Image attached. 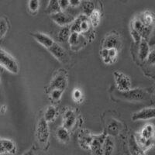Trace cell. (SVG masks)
Masks as SVG:
<instances>
[{
	"mask_svg": "<svg viewBox=\"0 0 155 155\" xmlns=\"http://www.w3.org/2000/svg\"><path fill=\"white\" fill-rule=\"evenodd\" d=\"M49 92L50 94V97H51V99H52L53 101H59L61 99L62 96V94L64 93V91H61V90H58V89H54V90H51Z\"/></svg>",
	"mask_w": 155,
	"mask_h": 155,
	"instance_id": "obj_30",
	"label": "cell"
},
{
	"mask_svg": "<svg viewBox=\"0 0 155 155\" xmlns=\"http://www.w3.org/2000/svg\"><path fill=\"white\" fill-rule=\"evenodd\" d=\"M68 86V74L65 70H59L58 72L55 74L51 83H50L48 89V92L51 90H61L64 91L66 89Z\"/></svg>",
	"mask_w": 155,
	"mask_h": 155,
	"instance_id": "obj_2",
	"label": "cell"
},
{
	"mask_svg": "<svg viewBox=\"0 0 155 155\" xmlns=\"http://www.w3.org/2000/svg\"><path fill=\"white\" fill-rule=\"evenodd\" d=\"M57 116V109L54 106H48V109L44 113V119L46 122L53 121Z\"/></svg>",
	"mask_w": 155,
	"mask_h": 155,
	"instance_id": "obj_23",
	"label": "cell"
},
{
	"mask_svg": "<svg viewBox=\"0 0 155 155\" xmlns=\"http://www.w3.org/2000/svg\"><path fill=\"white\" fill-rule=\"evenodd\" d=\"M5 153V150L3 147V145L2 143V141H1V138H0V155L1 154H4Z\"/></svg>",
	"mask_w": 155,
	"mask_h": 155,
	"instance_id": "obj_37",
	"label": "cell"
},
{
	"mask_svg": "<svg viewBox=\"0 0 155 155\" xmlns=\"http://www.w3.org/2000/svg\"><path fill=\"white\" fill-rule=\"evenodd\" d=\"M36 137L39 143L44 147H47L49 140L50 131L48 122L45 121L44 117L39 120L36 129Z\"/></svg>",
	"mask_w": 155,
	"mask_h": 155,
	"instance_id": "obj_1",
	"label": "cell"
},
{
	"mask_svg": "<svg viewBox=\"0 0 155 155\" xmlns=\"http://www.w3.org/2000/svg\"><path fill=\"white\" fill-rule=\"evenodd\" d=\"M153 133H154L153 126L151 124H147V125H145L143 128L141 130L139 135L143 139L152 140V137H153Z\"/></svg>",
	"mask_w": 155,
	"mask_h": 155,
	"instance_id": "obj_18",
	"label": "cell"
},
{
	"mask_svg": "<svg viewBox=\"0 0 155 155\" xmlns=\"http://www.w3.org/2000/svg\"><path fill=\"white\" fill-rule=\"evenodd\" d=\"M147 62L150 64H153V65H154V61H155V54H154V51H150V54H149V55H148L147 58Z\"/></svg>",
	"mask_w": 155,
	"mask_h": 155,
	"instance_id": "obj_35",
	"label": "cell"
},
{
	"mask_svg": "<svg viewBox=\"0 0 155 155\" xmlns=\"http://www.w3.org/2000/svg\"><path fill=\"white\" fill-rule=\"evenodd\" d=\"M72 97H73V99H74L75 102H81L83 99L82 92H81V91L79 89V88H74V91H73Z\"/></svg>",
	"mask_w": 155,
	"mask_h": 155,
	"instance_id": "obj_32",
	"label": "cell"
},
{
	"mask_svg": "<svg viewBox=\"0 0 155 155\" xmlns=\"http://www.w3.org/2000/svg\"><path fill=\"white\" fill-rule=\"evenodd\" d=\"M155 110L153 108H145L142 110L134 113L132 115L133 121H137V120H147L150 119L154 118Z\"/></svg>",
	"mask_w": 155,
	"mask_h": 155,
	"instance_id": "obj_10",
	"label": "cell"
},
{
	"mask_svg": "<svg viewBox=\"0 0 155 155\" xmlns=\"http://www.w3.org/2000/svg\"><path fill=\"white\" fill-rule=\"evenodd\" d=\"M119 44H120V38H119L118 34L112 33V34H108L105 38L102 48H106V49L116 48L117 49Z\"/></svg>",
	"mask_w": 155,
	"mask_h": 155,
	"instance_id": "obj_12",
	"label": "cell"
},
{
	"mask_svg": "<svg viewBox=\"0 0 155 155\" xmlns=\"http://www.w3.org/2000/svg\"><path fill=\"white\" fill-rule=\"evenodd\" d=\"M81 1L80 0H70L69 1V5L71 6H73V7H76V6H78V5L81 4Z\"/></svg>",
	"mask_w": 155,
	"mask_h": 155,
	"instance_id": "obj_36",
	"label": "cell"
},
{
	"mask_svg": "<svg viewBox=\"0 0 155 155\" xmlns=\"http://www.w3.org/2000/svg\"><path fill=\"white\" fill-rule=\"evenodd\" d=\"M151 28L152 27H147L144 26L138 18L133 20L132 22V30L137 32L143 40H146V38L150 36L152 30Z\"/></svg>",
	"mask_w": 155,
	"mask_h": 155,
	"instance_id": "obj_7",
	"label": "cell"
},
{
	"mask_svg": "<svg viewBox=\"0 0 155 155\" xmlns=\"http://www.w3.org/2000/svg\"><path fill=\"white\" fill-rule=\"evenodd\" d=\"M85 16L84 15H80L77 19H74L73 23H71V26L70 27L71 32V33H78V34H81V23L82 19H84Z\"/></svg>",
	"mask_w": 155,
	"mask_h": 155,
	"instance_id": "obj_26",
	"label": "cell"
},
{
	"mask_svg": "<svg viewBox=\"0 0 155 155\" xmlns=\"http://www.w3.org/2000/svg\"><path fill=\"white\" fill-rule=\"evenodd\" d=\"M130 34H131V36H132L133 39L134 40V41H135L136 43H137V44H140V42L141 40H142L140 35L138 34L137 32H136L135 30H132V29H131L130 30Z\"/></svg>",
	"mask_w": 155,
	"mask_h": 155,
	"instance_id": "obj_33",
	"label": "cell"
},
{
	"mask_svg": "<svg viewBox=\"0 0 155 155\" xmlns=\"http://www.w3.org/2000/svg\"><path fill=\"white\" fill-rule=\"evenodd\" d=\"M58 4H59V6H60L61 11L65 10V9H67L69 5V1L68 0H59Z\"/></svg>",
	"mask_w": 155,
	"mask_h": 155,
	"instance_id": "obj_34",
	"label": "cell"
},
{
	"mask_svg": "<svg viewBox=\"0 0 155 155\" xmlns=\"http://www.w3.org/2000/svg\"><path fill=\"white\" fill-rule=\"evenodd\" d=\"M122 98L131 101H141L147 98V93L142 89L129 90L126 92H120Z\"/></svg>",
	"mask_w": 155,
	"mask_h": 155,
	"instance_id": "obj_8",
	"label": "cell"
},
{
	"mask_svg": "<svg viewBox=\"0 0 155 155\" xmlns=\"http://www.w3.org/2000/svg\"><path fill=\"white\" fill-rule=\"evenodd\" d=\"M0 65L13 74H17L19 71V65L16 59L1 48H0Z\"/></svg>",
	"mask_w": 155,
	"mask_h": 155,
	"instance_id": "obj_3",
	"label": "cell"
},
{
	"mask_svg": "<svg viewBox=\"0 0 155 155\" xmlns=\"http://www.w3.org/2000/svg\"><path fill=\"white\" fill-rule=\"evenodd\" d=\"M3 71H4V68L2 67V66L0 65V74H2V73L3 72Z\"/></svg>",
	"mask_w": 155,
	"mask_h": 155,
	"instance_id": "obj_39",
	"label": "cell"
},
{
	"mask_svg": "<svg viewBox=\"0 0 155 155\" xmlns=\"http://www.w3.org/2000/svg\"><path fill=\"white\" fill-rule=\"evenodd\" d=\"M51 18L55 23L62 27L68 26L70 23H72L74 20V18L71 15L65 13L63 11L55 13V14L51 15Z\"/></svg>",
	"mask_w": 155,
	"mask_h": 155,
	"instance_id": "obj_5",
	"label": "cell"
},
{
	"mask_svg": "<svg viewBox=\"0 0 155 155\" xmlns=\"http://www.w3.org/2000/svg\"><path fill=\"white\" fill-rule=\"evenodd\" d=\"M130 150L132 155H144L143 150L138 146L134 137L131 138L130 141Z\"/></svg>",
	"mask_w": 155,
	"mask_h": 155,
	"instance_id": "obj_27",
	"label": "cell"
},
{
	"mask_svg": "<svg viewBox=\"0 0 155 155\" xmlns=\"http://www.w3.org/2000/svg\"><path fill=\"white\" fill-rule=\"evenodd\" d=\"M88 19H89L91 26H92V27H96L99 24V23H100L101 14L100 12H99V11L97 10V9H95L92 14L89 16Z\"/></svg>",
	"mask_w": 155,
	"mask_h": 155,
	"instance_id": "obj_28",
	"label": "cell"
},
{
	"mask_svg": "<svg viewBox=\"0 0 155 155\" xmlns=\"http://www.w3.org/2000/svg\"><path fill=\"white\" fill-rule=\"evenodd\" d=\"M9 29L8 19L4 16L0 17V40L4 38Z\"/></svg>",
	"mask_w": 155,
	"mask_h": 155,
	"instance_id": "obj_25",
	"label": "cell"
},
{
	"mask_svg": "<svg viewBox=\"0 0 155 155\" xmlns=\"http://www.w3.org/2000/svg\"><path fill=\"white\" fill-rule=\"evenodd\" d=\"M113 75H114L116 87L120 92H126L130 90L131 81L128 76L124 74V73L120 72L118 71H115L113 73Z\"/></svg>",
	"mask_w": 155,
	"mask_h": 155,
	"instance_id": "obj_4",
	"label": "cell"
},
{
	"mask_svg": "<svg viewBox=\"0 0 155 155\" xmlns=\"http://www.w3.org/2000/svg\"><path fill=\"white\" fill-rule=\"evenodd\" d=\"M95 9V4L92 1H85L82 3L83 15L87 17H89Z\"/></svg>",
	"mask_w": 155,
	"mask_h": 155,
	"instance_id": "obj_24",
	"label": "cell"
},
{
	"mask_svg": "<svg viewBox=\"0 0 155 155\" xmlns=\"http://www.w3.org/2000/svg\"><path fill=\"white\" fill-rule=\"evenodd\" d=\"M150 47L148 45L146 40H141L139 44V59L140 61L147 60L148 55L150 54Z\"/></svg>",
	"mask_w": 155,
	"mask_h": 155,
	"instance_id": "obj_16",
	"label": "cell"
},
{
	"mask_svg": "<svg viewBox=\"0 0 155 155\" xmlns=\"http://www.w3.org/2000/svg\"><path fill=\"white\" fill-rule=\"evenodd\" d=\"M48 50L51 53V54L54 56L58 61H60L62 63H67L68 61L69 60L68 55L66 51L58 43L54 42V44Z\"/></svg>",
	"mask_w": 155,
	"mask_h": 155,
	"instance_id": "obj_6",
	"label": "cell"
},
{
	"mask_svg": "<svg viewBox=\"0 0 155 155\" xmlns=\"http://www.w3.org/2000/svg\"><path fill=\"white\" fill-rule=\"evenodd\" d=\"M39 6H40V2L38 0H30L28 2L29 10L34 14H35L36 12H37Z\"/></svg>",
	"mask_w": 155,
	"mask_h": 155,
	"instance_id": "obj_31",
	"label": "cell"
},
{
	"mask_svg": "<svg viewBox=\"0 0 155 155\" xmlns=\"http://www.w3.org/2000/svg\"><path fill=\"white\" fill-rule=\"evenodd\" d=\"M32 36L39 44H41L44 48H48V49H49L54 44L53 39L48 35L42 34V33H34V34H32Z\"/></svg>",
	"mask_w": 155,
	"mask_h": 155,
	"instance_id": "obj_14",
	"label": "cell"
},
{
	"mask_svg": "<svg viewBox=\"0 0 155 155\" xmlns=\"http://www.w3.org/2000/svg\"><path fill=\"white\" fill-rule=\"evenodd\" d=\"M71 33V29L69 26H65V27H62L58 31V36H57V38H58V41L61 43H64L66 41H68Z\"/></svg>",
	"mask_w": 155,
	"mask_h": 155,
	"instance_id": "obj_19",
	"label": "cell"
},
{
	"mask_svg": "<svg viewBox=\"0 0 155 155\" xmlns=\"http://www.w3.org/2000/svg\"><path fill=\"white\" fill-rule=\"evenodd\" d=\"M22 155H36V153L33 149H30V150L26 151L24 153H23V154H22Z\"/></svg>",
	"mask_w": 155,
	"mask_h": 155,
	"instance_id": "obj_38",
	"label": "cell"
},
{
	"mask_svg": "<svg viewBox=\"0 0 155 155\" xmlns=\"http://www.w3.org/2000/svg\"><path fill=\"white\" fill-rule=\"evenodd\" d=\"M76 123V114L73 109H67L64 113V126L68 130H71Z\"/></svg>",
	"mask_w": 155,
	"mask_h": 155,
	"instance_id": "obj_13",
	"label": "cell"
},
{
	"mask_svg": "<svg viewBox=\"0 0 155 155\" xmlns=\"http://www.w3.org/2000/svg\"><path fill=\"white\" fill-rule=\"evenodd\" d=\"M1 141L5 150V153H11V154L16 153V146L13 141L9 139H2V138H1Z\"/></svg>",
	"mask_w": 155,
	"mask_h": 155,
	"instance_id": "obj_21",
	"label": "cell"
},
{
	"mask_svg": "<svg viewBox=\"0 0 155 155\" xmlns=\"http://www.w3.org/2000/svg\"><path fill=\"white\" fill-rule=\"evenodd\" d=\"M80 40H81L80 34H78V33H71L70 37H69L68 39V42L71 46L76 47L78 44H80Z\"/></svg>",
	"mask_w": 155,
	"mask_h": 155,
	"instance_id": "obj_29",
	"label": "cell"
},
{
	"mask_svg": "<svg viewBox=\"0 0 155 155\" xmlns=\"http://www.w3.org/2000/svg\"><path fill=\"white\" fill-rule=\"evenodd\" d=\"M56 135L58 139L62 143H67L70 141V134L67 129H65L64 127H59L57 130Z\"/></svg>",
	"mask_w": 155,
	"mask_h": 155,
	"instance_id": "obj_17",
	"label": "cell"
},
{
	"mask_svg": "<svg viewBox=\"0 0 155 155\" xmlns=\"http://www.w3.org/2000/svg\"><path fill=\"white\" fill-rule=\"evenodd\" d=\"M92 139L93 136L87 130H81L78 137L79 146L84 150H89Z\"/></svg>",
	"mask_w": 155,
	"mask_h": 155,
	"instance_id": "obj_11",
	"label": "cell"
},
{
	"mask_svg": "<svg viewBox=\"0 0 155 155\" xmlns=\"http://www.w3.org/2000/svg\"><path fill=\"white\" fill-rule=\"evenodd\" d=\"M46 12L50 15L62 12L60 6H59V4H58V1H57V0H51V1H49L48 5L46 8Z\"/></svg>",
	"mask_w": 155,
	"mask_h": 155,
	"instance_id": "obj_22",
	"label": "cell"
},
{
	"mask_svg": "<svg viewBox=\"0 0 155 155\" xmlns=\"http://www.w3.org/2000/svg\"><path fill=\"white\" fill-rule=\"evenodd\" d=\"M106 135L101 134L99 136H93L90 149L92 155H102V144Z\"/></svg>",
	"mask_w": 155,
	"mask_h": 155,
	"instance_id": "obj_9",
	"label": "cell"
},
{
	"mask_svg": "<svg viewBox=\"0 0 155 155\" xmlns=\"http://www.w3.org/2000/svg\"><path fill=\"white\" fill-rule=\"evenodd\" d=\"M138 19L143 23L144 26L147 27H152L153 20H154L153 14H152L151 12H149V11H146V12H143V13H141Z\"/></svg>",
	"mask_w": 155,
	"mask_h": 155,
	"instance_id": "obj_20",
	"label": "cell"
},
{
	"mask_svg": "<svg viewBox=\"0 0 155 155\" xmlns=\"http://www.w3.org/2000/svg\"><path fill=\"white\" fill-rule=\"evenodd\" d=\"M115 143L110 136H106L102 144V155H113Z\"/></svg>",
	"mask_w": 155,
	"mask_h": 155,
	"instance_id": "obj_15",
	"label": "cell"
}]
</instances>
